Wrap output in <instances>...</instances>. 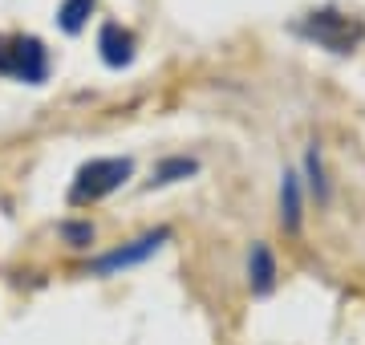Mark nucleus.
Listing matches in <instances>:
<instances>
[{
  "label": "nucleus",
  "instance_id": "1",
  "mask_svg": "<svg viewBox=\"0 0 365 345\" xmlns=\"http://www.w3.org/2000/svg\"><path fill=\"white\" fill-rule=\"evenodd\" d=\"M130 171H134L130 159H90L78 171L73 187H69V203H98V200H106L110 191H118V187L130 179Z\"/></svg>",
  "mask_w": 365,
  "mask_h": 345
},
{
  "label": "nucleus",
  "instance_id": "2",
  "mask_svg": "<svg viewBox=\"0 0 365 345\" xmlns=\"http://www.w3.org/2000/svg\"><path fill=\"white\" fill-rule=\"evenodd\" d=\"M0 73H9L16 81L41 86L49 73V57L37 37H0Z\"/></svg>",
  "mask_w": 365,
  "mask_h": 345
},
{
  "label": "nucleus",
  "instance_id": "3",
  "mask_svg": "<svg viewBox=\"0 0 365 345\" xmlns=\"http://www.w3.org/2000/svg\"><path fill=\"white\" fill-rule=\"evenodd\" d=\"M300 33H304V37H313L317 45H321V49H333V53H349L353 45L361 41V25H357L353 16L333 13V9H325V13H313V16H304Z\"/></svg>",
  "mask_w": 365,
  "mask_h": 345
},
{
  "label": "nucleus",
  "instance_id": "4",
  "mask_svg": "<svg viewBox=\"0 0 365 345\" xmlns=\"http://www.w3.org/2000/svg\"><path fill=\"white\" fill-rule=\"evenodd\" d=\"M167 236H170L167 227H158V232H146V236H138L134 244H126V248H118V252L102 256V260H93V264H90V272L106 277V272H118V268H130V264H138V260H146V256L155 252V248H158V244H163Z\"/></svg>",
  "mask_w": 365,
  "mask_h": 345
},
{
  "label": "nucleus",
  "instance_id": "5",
  "mask_svg": "<svg viewBox=\"0 0 365 345\" xmlns=\"http://www.w3.org/2000/svg\"><path fill=\"white\" fill-rule=\"evenodd\" d=\"M98 49H102V61L106 66H130L134 61V33L122 25H102V33H98Z\"/></svg>",
  "mask_w": 365,
  "mask_h": 345
},
{
  "label": "nucleus",
  "instance_id": "6",
  "mask_svg": "<svg viewBox=\"0 0 365 345\" xmlns=\"http://www.w3.org/2000/svg\"><path fill=\"white\" fill-rule=\"evenodd\" d=\"M276 280V264H272V252L264 248V244H256L252 248V289L256 292H268Z\"/></svg>",
  "mask_w": 365,
  "mask_h": 345
},
{
  "label": "nucleus",
  "instance_id": "7",
  "mask_svg": "<svg viewBox=\"0 0 365 345\" xmlns=\"http://www.w3.org/2000/svg\"><path fill=\"white\" fill-rule=\"evenodd\" d=\"M90 13H93V0H66L57 9V21H61L66 33H81V25L90 21Z\"/></svg>",
  "mask_w": 365,
  "mask_h": 345
},
{
  "label": "nucleus",
  "instance_id": "8",
  "mask_svg": "<svg viewBox=\"0 0 365 345\" xmlns=\"http://www.w3.org/2000/svg\"><path fill=\"white\" fill-rule=\"evenodd\" d=\"M280 207H284V227L297 232L300 227V191H297V175H284V187H280Z\"/></svg>",
  "mask_w": 365,
  "mask_h": 345
},
{
  "label": "nucleus",
  "instance_id": "9",
  "mask_svg": "<svg viewBox=\"0 0 365 345\" xmlns=\"http://www.w3.org/2000/svg\"><path fill=\"white\" fill-rule=\"evenodd\" d=\"M195 175V159H170L155 171V183H175V179H187Z\"/></svg>",
  "mask_w": 365,
  "mask_h": 345
},
{
  "label": "nucleus",
  "instance_id": "10",
  "mask_svg": "<svg viewBox=\"0 0 365 345\" xmlns=\"http://www.w3.org/2000/svg\"><path fill=\"white\" fill-rule=\"evenodd\" d=\"M66 236H69V240H81V244H90V240H93V227H90V224H66Z\"/></svg>",
  "mask_w": 365,
  "mask_h": 345
}]
</instances>
